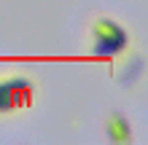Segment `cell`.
Masks as SVG:
<instances>
[{
    "mask_svg": "<svg viewBox=\"0 0 148 145\" xmlns=\"http://www.w3.org/2000/svg\"><path fill=\"white\" fill-rule=\"evenodd\" d=\"M89 38L92 46L89 51L100 59H116L124 57L129 48H132V35L129 30L113 16H94L92 27H89Z\"/></svg>",
    "mask_w": 148,
    "mask_h": 145,
    "instance_id": "obj_1",
    "label": "cell"
},
{
    "mask_svg": "<svg viewBox=\"0 0 148 145\" xmlns=\"http://www.w3.org/2000/svg\"><path fill=\"white\" fill-rule=\"evenodd\" d=\"M35 99V81L22 73L0 75V116L24 113Z\"/></svg>",
    "mask_w": 148,
    "mask_h": 145,
    "instance_id": "obj_2",
    "label": "cell"
},
{
    "mask_svg": "<svg viewBox=\"0 0 148 145\" xmlns=\"http://www.w3.org/2000/svg\"><path fill=\"white\" fill-rule=\"evenodd\" d=\"M105 134L113 145H127L132 142V124L124 113H110L105 118Z\"/></svg>",
    "mask_w": 148,
    "mask_h": 145,
    "instance_id": "obj_3",
    "label": "cell"
}]
</instances>
